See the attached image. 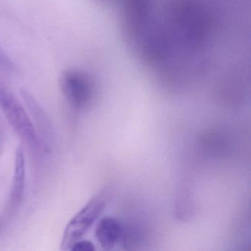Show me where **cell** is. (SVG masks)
Listing matches in <instances>:
<instances>
[{
  "label": "cell",
  "mask_w": 251,
  "mask_h": 251,
  "mask_svg": "<svg viewBox=\"0 0 251 251\" xmlns=\"http://www.w3.org/2000/svg\"><path fill=\"white\" fill-rule=\"evenodd\" d=\"M111 196V189L107 187L94 197L67 224L64 230L61 249L70 250L92 227L106 208Z\"/></svg>",
  "instance_id": "1"
},
{
  "label": "cell",
  "mask_w": 251,
  "mask_h": 251,
  "mask_svg": "<svg viewBox=\"0 0 251 251\" xmlns=\"http://www.w3.org/2000/svg\"><path fill=\"white\" fill-rule=\"evenodd\" d=\"M0 109L21 139L33 151H38L40 140L28 114L17 98L2 85H0Z\"/></svg>",
  "instance_id": "2"
},
{
  "label": "cell",
  "mask_w": 251,
  "mask_h": 251,
  "mask_svg": "<svg viewBox=\"0 0 251 251\" xmlns=\"http://www.w3.org/2000/svg\"><path fill=\"white\" fill-rule=\"evenodd\" d=\"M60 87L67 101L78 109L89 105L95 92L89 76L75 70H67L61 74Z\"/></svg>",
  "instance_id": "3"
},
{
  "label": "cell",
  "mask_w": 251,
  "mask_h": 251,
  "mask_svg": "<svg viewBox=\"0 0 251 251\" xmlns=\"http://www.w3.org/2000/svg\"><path fill=\"white\" fill-rule=\"evenodd\" d=\"M21 95L28 109L31 112L32 117L36 123L39 132L43 138L44 143L48 148L50 146L52 139V127L46 113L34 97L26 89L21 90Z\"/></svg>",
  "instance_id": "4"
},
{
  "label": "cell",
  "mask_w": 251,
  "mask_h": 251,
  "mask_svg": "<svg viewBox=\"0 0 251 251\" xmlns=\"http://www.w3.org/2000/svg\"><path fill=\"white\" fill-rule=\"evenodd\" d=\"M123 227L121 223L114 217L102 218L97 226L95 237L104 249L114 248L123 237Z\"/></svg>",
  "instance_id": "5"
},
{
  "label": "cell",
  "mask_w": 251,
  "mask_h": 251,
  "mask_svg": "<svg viewBox=\"0 0 251 251\" xmlns=\"http://www.w3.org/2000/svg\"><path fill=\"white\" fill-rule=\"evenodd\" d=\"M25 158L22 147H18L16 152L14 179L11 192V204L14 207L19 206L23 201L25 186Z\"/></svg>",
  "instance_id": "6"
},
{
  "label": "cell",
  "mask_w": 251,
  "mask_h": 251,
  "mask_svg": "<svg viewBox=\"0 0 251 251\" xmlns=\"http://www.w3.org/2000/svg\"><path fill=\"white\" fill-rule=\"evenodd\" d=\"M95 249L92 242L86 240H78L72 245L70 250L72 251H93Z\"/></svg>",
  "instance_id": "7"
},
{
  "label": "cell",
  "mask_w": 251,
  "mask_h": 251,
  "mask_svg": "<svg viewBox=\"0 0 251 251\" xmlns=\"http://www.w3.org/2000/svg\"><path fill=\"white\" fill-rule=\"evenodd\" d=\"M0 67H3L8 70H11V71L12 70L14 71L16 69L14 62L2 50H0Z\"/></svg>",
  "instance_id": "8"
}]
</instances>
